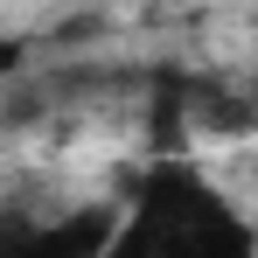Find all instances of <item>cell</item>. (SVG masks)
<instances>
[{"instance_id": "6da1fadb", "label": "cell", "mask_w": 258, "mask_h": 258, "mask_svg": "<svg viewBox=\"0 0 258 258\" xmlns=\"http://www.w3.org/2000/svg\"><path fill=\"white\" fill-rule=\"evenodd\" d=\"M112 258H258V237L196 161H161L140 174Z\"/></svg>"}]
</instances>
